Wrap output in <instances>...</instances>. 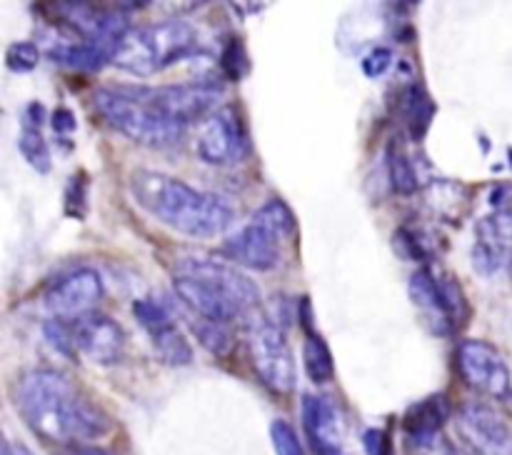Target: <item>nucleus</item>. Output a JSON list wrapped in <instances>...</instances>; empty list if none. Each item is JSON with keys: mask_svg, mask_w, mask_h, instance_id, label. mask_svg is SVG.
Here are the masks:
<instances>
[{"mask_svg": "<svg viewBox=\"0 0 512 455\" xmlns=\"http://www.w3.org/2000/svg\"><path fill=\"white\" fill-rule=\"evenodd\" d=\"M363 440H365V448H368L370 455H383L385 435L380 433V430H368Z\"/></svg>", "mask_w": 512, "mask_h": 455, "instance_id": "nucleus-37", "label": "nucleus"}, {"mask_svg": "<svg viewBox=\"0 0 512 455\" xmlns=\"http://www.w3.org/2000/svg\"><path fill=\"white\" fill-rule=\"evenodd\" d=\"M78 353L98 365H115L125 353V330L118 320L103 313H90L73 323Z\"/></svg>", "mask_w": 512, "mask_h": 455, "instance_id": "nucleus-14", "label": "nucleus"}, {"mask_svg": "<svg viewBox=\"0 0 512 455\" xmlns=\"http://www.w3.org/2000/svg\"><path fill=\"white\" fill-rule=\"evenodd\" d=\"M173 290L183 305L220 325L245 323L260 318V290L253 280L230 265L210 258L180 260L173 273Z\"/></svg>", "mask_w": 512, "mask_h": 455, "instance_id": "nucleus-3", "label": "nucleus"}, {"mask_svg": "<svg viewBox=\"0 0 512 455\" xmlns=\"http://www.w3.org/2000/svg\"><path fill=\"white\" fill-rule=\"evenodd\" d=\"M458 373L475 393L490 398H508L512 393L510 368L503 355L485 340H463L455 353Z\"/></svg>", "mask_w": 512, "mask_h": 455, "instance_id": "nucleus-10", "label": "nucleus"}, {"mask_svg": "<svg viewBox=\"0 0 512 455\" xmlns=\"http://www.w3.org/2000/svg\"><path fill=\"white\" fill-rule=\"evenodd\" d=\"M303 428L315 455H345L343 415L330 398L303 395Z\"/></svg>", "mask_w": 512, "mask_h": 455, "instance_id": "nucleus-16", "label": "nucleus"}, {"mask_svg": "<svg viewBox=\"0 0 512 455\" xmlns=\"http://www.w3.org/2000/svg\"><path fill=\"white\" fill-rule=\"evenodd\" d=\"M38 60L40 48L35 43H30V40L13 43L8 48V53H5V65H8V70H13V73H30V70H35Z\"/></svg>", "mask_w": 512, "mask_h": 455, "instance_id": "nucleus-27", "label": "nucleus"}, {"mask_svg": "<svg viewBox=\"0 0 512 455\" xmlns=\"http://www.w3.org/2000/svg\"><path fill=\"white\" fill-rule=\"evenodd\" d=\"M105 285L98 270L93 268H73L68 273L58 275L45 290V308L50 315L65 323L85 318L95 313V305L103 300Z\"/></svg>", "mask_w": 512, "mask_h": 455, "instance_id": "nucleus-9", "label": "nucleus"}, {"mask_svg": "<svg viewBox=\"0 0 512 455\" xmlns=\"http://www.w3.org/2000/svg\"><path fill=\"white\" fill-rule=\"evenodd\" d=\"M398 253H403L405 258L418 260V263H425L430 258V245L425 240L423 233L410 228H400L398 230Z\"/></svg>", "mask_w": 512, "mask_h": 455, "instance_id": "nucleus-30", "label": "nucleus"}, {"mask_svg": "<svg viewBox=\"0 0 512 455\" xmlns=\"http://www.w3.org/2000/svg\"><path fill=\"white\" fill-rule=\"evenodd\" d=\"M50 58L58 60L60 65L78 73H95L103 65L113 63L115 45L113 43H95V40H80V43H60L48 50Z\"/></svg>", "mask_w": 512, "mask_h": 455, "instance_id": "nucleus-17", "label": "nucleus"}, {"mask_svg": "<svg viewBox=\"0 0 512 455\" xmlns=\"http://www.w3.org/2000/svg\"><path fill=\"white\" fill-rule=\"evenodd\" d=\"M65 210L73 218H83L85 215V183L80 175H73L65 190Z\"/></svg>", "mask_w": 512, "mask_h": 455, "instance_id": "nucleus-34", "label": "nucleus"}, {"mask_svg": "<svg viewBox=\"0 0 512 455\" xmlns=\"http://www.w3.org/2000/svg\"><path fill=\"white\" fill-rule=\"evenodd\" d=\"M450 415V403L445 395H428L425 400L415 403L413 408L405 413L403 430L408 440H428L440 435L445 420Z\"/></svg>", "mask_w": 512, "mask_h": 455, "instance_id": "nucleus-18", "label": "nucleus"}, {"mask_svg": "<svg viewBox=\"0 0 512 455\" xmlns=\"http://www.w3.org/2000/svg\"><path fill=\"white\" fill-rule=\"evenodd\" d=\"M223 70L230 80H240L245 73V53H243V43L238 40H230L225 45L223 53Z\"/></svg>", "mask_w": 512, "mask_h": 455, "instance_id": "nucleus-32", "label": "nucleus"}, {"mask_svg": "<svg viewBox=\"0 0 512 455\" xmlns=\"http://www.w3.org/2000/svg\"><path fill=\"white\" fill-rule=\"evenodd\" d=\"M18 150L25 158V163H28L35 173L40 175L50 173V168H53V158H50L48 143H45V138L40 135V130H33V128L20 130Z\"/></svg>", "mask_w": 512, "mask_h": 455, "instance_id": "nucleus-23", "label": "nucleus"}, {"mask_svg": "<svg viewBox=\"0 0 512 455\" xmlns=\"http://www.w3.org/2000/svg\"><path fill=\"white\" fill-rule=\"evenodd\" d=\"M390 65H393V53H390V48L380 45V48H373L363 58V73L368 78H380V75L388 73Z\"/></svg>", "mask_w": 512, "mask_h": 455, "instance_id": "nucleus-33", "label": "nucleus"}, {"mask_svg": "<svg viewBox=\"0 0 512 455\" xmlns=\"http://www.w3.org/2000/svg\"><path fill=\"white\" fill-rule=\"evenodd\" d=\"M150 340H153L155 350H158V355L168 365H188L190 360H193V350H190L188 340L183 338V333H180L175 325L173 328L163 330V333L153 335Z\"/></svg>", "mask_w": 512, "mask_h": 455, "instance_id": "nucleus-25", "label": "nucleus"}, {"mask_svg": "<svg viewBox=\"0 0 512 455\" xmlns=\"http://www.w3.org/2000/svg\"><path fill=\"white\" fill-rule=\"evenodd\" d=\"M475 273L493 278L512 260V208L493 210L478 220L473 243Z\"/></svg>", "mask_w": 512, "mask_h": 455, "instance_id": "nucleus-13", "label": "nucleus"}, {"mask_svg": "<svg viewBox=\"0 0 512 455\" xmlns=\"http://www.w3.org/2000/svg\"><path fill=\"white\" fill-rule=\"evenodd\" d=\"M190 328H193L195 338L200 340V345H203L205 350H210L213 355H230V350L235 348V338L233 333H230V325H220V323H213V320H193L190 323Z\"/></svg>", "mask_w": 512, "mask_h": 455, "instance_id": "nucleus-22", "label": "nucleus"}, {"mask_svg": "<svg viewBox=\"0 0 512 455\" xmlns=\"http://www.w3.org/2000/svg\"><path fill=\"white\" fill-rule=\"evenodd\" d=\"M93 105L105 125L145 148H170L185 135V125L153 108L140 88H100L95 90Z\"/></svg>", "mask_w": 512, "mask_h": 455, "instance_id": "nucleus-5", "label": "nucleus"}, {"mask_svg": "<svg viewBox=\"0 0 512 455\" xmlns=\"http://www.w3.org/2000/svg\"><path fill=\"white\" fill-rule=\"evenodd\" d=\"M248 330L250 365H253L260 383L275 395L293 393L298 370H295L293 350H290V343L288 338H285L283 328H280L278 323H273V320L260 315Z\"/></svg>", "mask_w": 512, "mask_h": 455, "instance_id": "nucleus-7", "label": "nucleus"}, {"mask_svg": "<svg viewBox=\"0 0 512 455\" xmlns=\"http://www.w3.org/2000/svg\"><path fill=\"white\" fill-rule=\"evenodd\" d=\"M50 125H53V130L58 135H70L78 128V118H75L73 110L60 105V108H55L53 115H50Z\"/></svg>", "mask_w": 512, "mask_h": 455, "instance_id": "nucleus-35", "label": "nucleus"}, {"mask_svg": "<svg viewBox=\"0 0 512 455\" xmlns=\"http://www.w3.org/2000/svg\"><path fill=\"white\" fill-rule=\"evenodd\" d=\"M133 315L135 320H138L140 325H143L145 330H148V335L153 338V335L163 333V330L173 328V318H170L168 308H163V305H158L155 300L150 298H143V300H135L133 303Z\"/></svg>", "mask_w": 512, "mask_h": 455, "instance_id": "nucleus-26", "label": "nucleus"}, {"mask_svg": "<svg viewBox=\"0 0 512 455\" xmlns=\"http://www.w3.org/2000/svg\"><path fill=\"white\" fill-rule=\"evenodd\" d=\"M198 158L208 165H230L243 158L245 130L238 110L225 105L203 120L195 140Z\"/></svg>", "mask_w": 512, "mask_h": 455, "instance_id": "nucleus-11", "label": "nucleus"}, {"mask_svg": "<svg viewBox=\"0 0 512 455\" xmlns=\"http://www.w3.org/2000/svg\"><path fill=\"white\" fill-rule=\"evenodd\" d=\"M143 98L153 108L168 115L175 123L185 125L215 113V105L223 98V88L215 80H193V83L163 85V88H140Z\"/></svg>", "mask_w": 512, "mask_h": 455, "instance_id": "nucleus-8", "label": "nucleus"}, {"mask_svg": "<svg viewBox=\"0 0 512 455\" xmlns=\"http://www.w3.org/2000/svg\"><path fill=\"white\" fill-rule=\"evenodd\" d=\"M78 455H113L108 450H100V448H80Z\"/></svg>", "mask_w": 512, "mask_h": 455, "instance_id": "nucleus-38", "label": "nucleus"}, {"mask_svg": "<svg viewBox=\"0 0 512 455\" xmlns=\"http://www.w3.org/2000/svg\"><path fill=\"white\" fill-rule=\"evenodd\" d=\"M388 175L395 193L400 195L418 193L420 188L418 170H415V165L410 163L408 155L403 153V148H398V143H390L388 148Z\"/></svg>", "mask_w": 512, "mask_h": 455, "instance_id": "nucleus-21", "label": "nucleus"}, {"mask_svg": "<svg viewBox=\"0 0 512 455\" xmlns=\"http://www.w3.org/2000/svg\"><path fill=\"white\" fill-rule=\"evenodd\" d=\"M435 115V103L430 100V95L425 93V88L420 85H410L403 95V118L408 125V133L413 140H423L428 133L430 123H433Z\"/></svg>", "mask_w": 512, "mask_h": 455, "instance_id": "nucleus-20", "label": "nucleus"}, {"mask_svg": "<svg viewBox=\"0 0 512 455\" xmlns=\"http://www.w3.org/2000/svg\"><path fill=\"white\" fill-rule=\"evenodd\" d=\"M458 430L473 455H512V428L490 405H465L458 413Z\"/></svg>", "mask_w": 512, "mask_h": 455, "instance_id": "nucleus-12", "label": "nucleus"}, {"mask_svg": "<svg viewBox=\"0 0 512 455\" xmlns=\"http://www.w3.org/2000/svg\"><path fill=\"white\" fill-rule=\"evenodd\" d=\"M130 193L145 213L185 238H215L235 218L233 205L223 195L203 193L183 180L148 168L133 170Z\"/></svg>", "mask_w": 512, "mask_h": 455, "instance_id": "nucleus-2", "label": "nucleus"}, {"mask_svg": "<svg viewBox=\"0 0 512 455\" xmlns=\"http://www.w3.org/2000/svg\"><path fill=\"white\" fill-rule=\"evenodd\" d=\"M45 123V105L38 103V100H33V103L25 105L23 110V128H33V130H40Z\"/></svg>", "mask_w": 512, "mask_h": 455, "instance_id": "nucleus-36", "label": "nucleus"}, {"mask_svg": "<svg viewBox=\"0 0 512 455\" xmlns=\"http://www.w3.org/2000/svg\"><path fill=\"white\" fill-rule=\"evenodd\" d=\"M408 293L420 323L433 335H453L470 318V303L463 285L453 275H435L428 268L415 270L410 275Z\"/></svg>", "mask_w": 512, "mask_h": 455, "instance_id": "nucleus-6", "label": "nucleus"}, {"mask_svg": "<svg viewBox=\"0 0 512 455\" xmlns=\"http://www.w3.org/2000/svg\"><path fill=\"white\" fill-rule=\"evenodd\" d=\"M303 365L305 373H308V378L313 380L315 385H325L335 378L333 353H330L323 335H318L315 330H305Z\"/></svg>", "mask_w": 512, "mask_h": 455, "instance_id": "nucleus-19", "label": "nucleus"}, {"mask_svg": "<svg viewBox=\"0 0 512 455\" xmlns=\"http://www.w3.org/2000/svg\"><path fill=\"white\" fill-rule=\"evenodd\" d=\"M460 198H463V188L455 183H435L433 190H430V200L438 208V213L448 215L453 210H460Z\"/></svg>", "mask_w": 512, "mask_h": 455, "instance_id": "nucleus-31", "label": "nucleus"}, {"mask_svg": "<svg viewBox=\"0 0 512 455\" xmlns=\"http://www.w3.org/2000/svg\"><path fill=\"white\" fill-rule=\"evenodd\" d=\"M195 48L198 33L193 25L185 20H163L143 28H130L115 45L113 65L125 73L148 78L193 55Z\"/></svg>", "mask_w": 512, "mask_h": 455, "instance_id": "nucleus-4", "label": "nucleus"}, {"mask_svg": "<svg viewBox=\"0 0 512 455\" xmlns=\"http://www.w3.org/2000/svg\"><path fill=\"white\" fill-rule=\"evenodd\" d=\"M253 220H258V223L268 225V228L273 230V233L278 235L280 240H283V238H293L295 230H298V223H295L293 210H290L288 203H283V200H280V198L268 200V203H265L263 208H258V213L253 215Z\"/></svg>", "mask_w": 512, "mask_h": 455, "instance_id": "nucleus-24", "label": "nucleus"}, {"mask_svg": "<svg viewBox=\"0 0 512 455\" xmlns=\"http://www.w3.org/2000/svg\"><path fill=\"white\" fill-rule=\"evenodd\" d=\"M223 255L248 270H273L280 260V238L268 225L253 220L223 243Z\"/></svg>", "mask_w": 512, "mask_h": 455, "instance_id": "nucleus-15", "label": "nucleus"}, {"mask_svg": "<svg viewBox=\"0 0 512 455\" xmlns=\"http://www.w3.org/2000/svg\"><path fill=\"white\" fill-rule=\"evenodd\" d=\"M43 335H45V340H48V343L58 350V353L65 355V358H73V350H78L75 348L73 325H68L65 320H58V318L45 320Z\"/></svg>", "mask_w": 512, "mask_h": 455, "instance_id": "nucleus-29", "label": "nucleus"}, {"mask_svg": "<svg viewBox=\"0 0 512 455\" xmlns=\"http://www.w3.org/2000/svg\"><path fill=\"white\" fill-rule=\"evenodd\" d=\"M13 400L25 425L53 445L90 443L110 433L105 410L58 370L25 373L15 385Z\"/></svg>", "mask_w": 512, "mask_h": 455, "instance_id": "nucleus-1", "label": "nucleus"}, {"mask_svg": "<svg viewBox=\"0 0 512 455\" xmlns=\"http://www.w3.org/2000/svg\"><path fill=\"white\" fill-rule=\"evenodd\" d=\"M13 455H33L28 448H23V445H13Z\"/></svg>", "mask_w": 512, "mask_h": 455, "instance_id": "nucleus-39", "label": "nucleus"}, {"mask_svg": "<svg viewBox=\"0 0 512 455\" xmlns=\"http://www.w3.org/2000/svg\"><path fill=\"white\" fill-rule=\"evenodd\" d=\"M270 440L278 455H305L303 443H300L298 433L288 420H273L270 425Z\"/></svg>", "mask_w": 512, "mask_h": 455, "instance_id": "nucleus-28", "label": "nucleus"}]
</instances>
